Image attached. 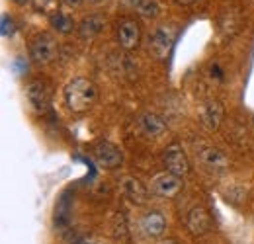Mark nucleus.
I'll return each instance as SVG.
<instances>
[{"label": "nucleus", "mask_w": 254, "mask_h": 244, "mask_svg": "<svg viewBox=\"0 0 254 244\" xmlns=\"http://www.w3.org/2000/svg\"><path fill=\"white\" fill-rule=\"evenodd\" d=\"M151 189L159 197H174L182 189V178L176 176V174H172V172H160V174H157L153 178Z\"/></svg>", "instance_id": "obj_5"}, {"label": "nucleus", "mask_w": 254, "mask_h": 244, "mask_svg": "<svg viewBox=\"0 0 254 244\" xmlns=\"http://www.w3.org/2000/svg\"><path fill=\"white\" fill-rule=\"evenodd\" d=\"M178 4H182V6H190V4H195V2H199V0H176Z\"/></svg>", "instance_id": "obj_22"}, {"label": "nucleus", "mask_w": 254, "mask_h": 244, "mask_svg": "<svg viewBox=\"0 0 254 244\" xmlns=\"http://www.w3.org/2000/svg\"><path fill=\"white\" fill-rule=\"evenodd\" d=\"M137 12L143 18H155L159 14V4L155 0H139L137 2Z\"/></svg>", "instance_id": "obj_18"}, {"label": "nucleus", "mask_w": 254, "mask_h": 244, "mask_svg": "<svg viewBox=\"0 0 254 244\" xmlns=\"http://www.w3.org/2000/svg\"><path fill=\"white\" fill-rule=\"evenodd\" d=\"M174 41V31L170 28H159L151 37V51L157 59H164L170 51V45Z\"/></svg>", "instance_id": "obj_8"}, {"label": "nucleus", "mask_w": 254, "mask_h": 244, "mask_svg": "<svg viewBox=\"0 0 254 244\" xmlns=\"http://www.w3.org/2000/svg\"><path fill=\"white\" fill-rule=\"evenodd\" d=\"M162 162L166 166V172H172L176 176H186L190 172V160L184 153V149L180 145H168L162 154Z\"/></svg>", "instance_id": "obj_3"}, {"label": "nucleus", "mask_w": 254, "mask_h": 244, "mask_svg": "<svg viewBox=\"0 0 254 244\" xmlns=\"http://www.w3.org/2000/svg\"><path fill=\"white\" fill-rule=\"evenodd\" d=\"M51 26H53V30H57L59 33H70V31L74 30V20L68 16V14H64V12H55V14H51Z\"/></svg>", "instance_id": "obj_16"}, {"label": "nucleus", "mask_w": 254, "mask_h": 244, "mask_svg": "<svg viewBox=\"0 0 254 244\" xmlns=\"http://www.w3.org/2000/svg\"><path fill=\"white\" fill-rule=\"evenodd\" d=\"M139 125H141V131H143L145 135H151V137H160V135L166 131V123L162 122L159 116H155V114H145V116H141Z\"/></svg>", "instance_id": "obj_14"}, {"label": "nucleus", "mask_w": 254, "mask_h": 244, "mask_svg": "<svg viewBox=\"0 0 254 244\" xmlns=\"http://www.w3.org/2000/svg\"><path fill=\"white\" fill-rule=\"evenodd\" d=\"M92 153H94L96 162L100 166H104V168H118L122 164V160H124L120 147L110 143V141H98L94 145V149H92Z\"/></svg>", "instance_id": "obj_6"}, {"label": "nucleus", "mask_w": 254, "mask_h": 244, "mask_svg": "<svg viewBox=\"0 0 254 244\" xmlns=\"http://www.w3.org/2000/svg\"><path fill=\"white\" fill-rule=\"evenodd\" d=\"M186 225L190 229V233L201 237L205 233H209L211 229V219H209V213L201 207H193L190 213H188V219H186Z\"/></svg>", "instance_id": "obj_10"}, {"label": "nucleus", "mask_w": 254, "mask_h": 244, "mask_svg": "<svg viewBox=\"0 0 254 244\" xmlns=\"http://www.w3.org/2000/svg\"><path fill=\"white\" fill-rule=\"evenodd\" d=\"M64 6H68V8H76V6H80L82 4V0H63Z\"/></svg>", "instance_id": "obj_21"}, {"label": "nucleus", "mask_w": 254, "mask_h": 244, "mask_svg": "<svg viewBox=\"0 0 254 244\" xmlns=\"http://www.w3.org/2000/svg\"><path fill=\"white\" fill-rule=\"evenodd\" d=\"M118 41L120 45L127 49V51H133L139 47V41H141V30L137 26L135 20H122L118 24Z\"/></svg>", "instance_id": "obj_7"}, {"label": "nucleus", "mask_w": 254, "mask_h": 244, "mask_svg": "<svg viewBox=\"0 0 254 244\" xmlns=\"http://www.w3.org/2000/svg\"><path fill=\"white\" fill-rule=\"evenodd\" d=\"M102 28H104V18L98 16V14H92V16H88V18H84V20L80 22L78 31H80V37L92 39V37H96V35L102 31Z\"/></svg>", "instance_id": "obj_15"}, {"label": "nucleus", "mask_w": 254, "mask_h": 244, "mask_svg": "<svg viewBox=\"0 0 254 244\" xmlns=\"http://www.w3.org/2000/svg\"><path fill=\"white\" fill-rule=\"evenodd\" d=\"M68 211H70V207H68V199H66V195H63L61 201H59V205L55 207V225H57L59 229L68 223Z\"/></svg>", "instance_id": "obj_17"}, {"label": "nucleus", "mask_w": 254, "mask_h": 244, "mask_svg": "<svg viewBox=\"0 0 254 244\" xmlns=\"http://www.w3.org/2000/svg\"><path fill=\"white\" fill-rule=\"evenodd\" d=\"M199 162H201L209 172H225L227 166H229L227 156H225L219 149H211V147H207V149H203V151L199 153Z\"/></svg>", "instance_id": "obj_9"}, {"label": "nucleus", "mask_w": 254, "mask_h": 244, "mask_svg": "<svg viewBox=\"0 0 254 244\" xmlns=\"http://www.w3.org/2000/svg\"><path fill=\"white\" fill-rule=\"evenodd\" d=\"M122 187H124L126 197H129L133 203H137V205L147 203V199H149V189L143 185L141 180L127 176V178H124V182H122Z\"/></svg>", "instance_id": "obj_12"}, {"label": "nucleus", "mask_w": 254, "mask_h": 244, "mask_svg": "<svg viewBox=\"0 0 254 244\" xmlns=\"http://www.w3.org/2000/svg\"><path fill=\"white\" fill-rule=\"evenodd\" d=\"M26 96H28V102L32 106V110L35 114H45L49 110V88L43 80L39 78H33L28 82L26 86Z\"/></svg>", "instance_id": "obj_4"}, {"label": "nucleus", "mask_w": 254, "mask_h": 244, "mask_svg": "<svg viewBox=\"0 0 254 244\" xmlns=\"http://www.w3.org/2000/svg\"><path fill=\"white\" fill-rule=\"evenodd\" d=\"M33 8L41 14H55L57 12V6H59V0H32Z\"/></svg>", "instance_id": "obj_19"}, {"label": "nucleus", "mask_w": 254, "mask_h": 244, "mask_svg": "<svg viewBox=\"0 0 254 244\" xmlns=\"http://www.w3.org/2000/svg\"><path fill=\"white\" fill-rule=\"evenodd\" d=\"M14 30H16L14 20H12L8 14H4V16H2V35H4V37H10V35L14 33Z\"/></svg>", "instance_id": "obj_20"}, {"label": "nucleus", "mask_w": 254, "mask_h": 244, "mask_svg": "<svg viewBox=\"0 0 254 244\" xmlns=\"http://www.w3.org/2000/svg\"><path fill=\"white\" fill-rule=\"evenodd\" d=\"M30 57L37 64H47L57 57V43L51 35L47 33H39L35 35L30 43Z\"/></svg>", "instance_id": "obj_2"}, {"label": "nucleus", "mask_w": 254, "mask_h": 244, "mask_svg": "<svg viewBox=\"0 0 254 244\" xmlns=\"http://www.w3.org/2000/svg\"><path fill=\"white\" fill-rule=\"evenodd\" d=\"M160 244H176L174 241H166V243H160Z\"/></svg>", "instance_id": "obj_24"}, {"label": "nucleus", "mask_w": 254, "mask_h": 244, "mask_svg": "<svg viewBox=\"0 0 254 244\" xmlns=\"http://www.w3.org/2000/svg\"><path fill=\"white\" fill-rule=\"evenodd\" d=\"M14 4H18V6H26L28 2H32V0H12Z\"/></svg>", "instance_id": "obj_23"}, {"label": "nucleus", "mask_w": 254, "mask_h": 244, "mask_svg": "<svg viewBox=\"0 0 254 244\" xmlns=\"http://www.w3.org/2000/svg\"><path fill=\"white\" fill-rule=\"evenodd\" d=\"M76 244H92V243H82V241H78Z\"/></svg>", "instance_id": "obj_25"}, {"label": "nucleus", "mask_w": 254, "mask_h": 244, "mask_svg": "<svg viewBox=\"0 0 254 244\" xmlns=\"http://www.w3.org/2000/svg\"><path fill=\"white\" fill-rule=\"evenodd\" d=\"M223 120V106L219 102H207L203 108H201V114H199V122L201 125L207 129V131H215Z\"/></svg>", "instance_id": "obj_11"}, {"label": "nucleus", "mask_w": 254, "mask_h": 244, "mask_svg": "<svg viewBox=\"0 0 254 244\" xmlns=\"http://www.w3.org/2000/svg\"><path fill=\"white\" fill-rule=\"evenodd\" d=\"M141 229H143V233L147 237L157 239L166 229V219H164V215L160 213V211H149L147 215H143V219H141Z\"/></svg>", "instance_id": "obj_13"}, {"label": "nucleus", "mask_w": 254, "mask_h": 244, "mask_svg": "<svg viewBox=\"0 0 254 244\" xmlns=\"http://www.w3.org/2000/svg\"><path fill=\"white\" fill-rule=\"evenodd\" d=\"M96 84L92 80L84 78V76H76L72 78L66 86H64V104L70 112L74 114H84L92 108L96 102Z\"/></svg>", "instance_id": "obj_1"}, {"label": "nucleus", "mask_w": 254, "mask_h": 244, "mask_svg": "<svg viewBox=\"0 0 254 244\" xmlns=\"http://www.w3.org/2000/svg\"><path fill=\"white\" fill-rule=\"evenodd\" d=\"M88 2H100V0H88Z\"/></svg>", "instance_id": "obj_26"}]
</instances>
